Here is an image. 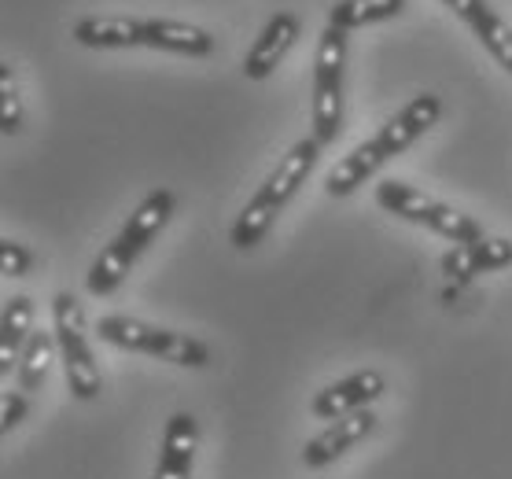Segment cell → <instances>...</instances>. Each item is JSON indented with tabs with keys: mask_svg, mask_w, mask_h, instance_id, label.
<instances>
[{
	"mask_svg": "<svg viewBox=\"0 0 512 479\" xmlns=\"http://www.w3.org/2000/svg\"><path fill=\"white\" fill-rule=\"evenodd\" d=\"M317 155H321V144L310 137V141H299L284 159L277 163V170L266 177V185L258 188L251 203L244 207V214L236 218L233 225V247L240 251H251V247L262 244V236L269 233V225L277 222V214L291 203V196L299 192L310 170H314Z\"/></svg>",
	"mask_w": 512,
	"mask_h": 479,
	"instance_id": "1",
	"label": "cell"
},
{
	"mask_svg": "<svg viewBox=\"0 0 512 479\" xmlns=\"http://www.w3.org/2000/svg\"><path fill=\"white\" fill-rule=\"evenodd\" d=\"M96 332H100V339L111 343V347L152 354L159 362L185 365V369H203V365H210V347L203 339L181 336V332H170V328L144 325L137 317H122V314L100 317V321H96Z\"/></svg>",
	"mask_w": 512,
	"mask_h": 479,
	"instance_id": "2",
	"label": "cell"
},
{
	"mask_svg": "<svg viewBox=\"0 0 512 479\" xmlns=\"http://www.w3.org/2000/svg\"><path fill=\"white\" fill-rule=\"evenodd\" d=\"M52 321H56V343L63 354V369H67L70 395L78 402H93L100 395V365H96L93 343H89V328H85L82 303L70 292H59L52 299Z\"/></svg>",
	"mask_w": 512,
	"mask_h": 479,
	"instance_id": "3",
	"label": "cell"
},
{
	"mask_svg": "<svg viewBox=\"0 0 512 479\" xmlns=\"http://www.w3.org/2000/svg\"><path fill=\"white\" fill-rule=\"evenodd\" d=\"M376 203L413 225H428L431 233L446 236L454 244H476V240H483V225L476 218H468V214L454 211V207H446V203L424 196V192H417L413 185H402V181L376 185Z\"/></svg>",
	"mask_w": 512,
	"mask_h": 479,
	"instance_id": "4",
	"label": "cell"
},
{
	"mask_svg": "<svg viewBox=\"0 0 512 479\" xmlns=\"http://www.w3.org/2000/svg\"><path fill=\"white\" fill-rule=\"evenodd\" d=\"M343 67H347V30L325 26L314 59V141L325 148L343 126Z\"/></svg>",
	"mask_w": 512,
	"mask_h": 479,
	"instance_id": "5",
	"label": "cell"
},
{
	"mask_svg": "<svg viewBox=\"0 0 512 479\" xmlns=\"http://www.w3.org/2000/svg\"><path fill=\"white\" fill-rule=\"evenodd\" d=\"M384 373L376 369H361V373H350L336 384H328L325 391H317L314 402H310V413L321 417V421H339L347 413H358V409H369V402L384 395Z\"/></svg>",
	"mask_w": 512,
	"mask_h": 479,
	"instance_id": "6",
	"label": "cell"
},
{
	"mask_svg": "<svg viewBox=\"0 0 512 479\" xmlns=\"http://www.w3.org/2000/svg\"><path fill=\"white\" fill-rule=\"evenodd\" d=\"M376 428V417L369 409H358V413H347V417H339L332 421L321 435H314L303 450V465L306 468H325L332 465L336 457H343L347 450L361 443V439H369Z\"/></svg>",
	"mask_w": 512,
	"mask_h": 479,
	"instance_id": "7",
	"label": "cell"
},
{
	"mask_svg": "<svg viewBox=\"0 0 512 479\" xmlns=\"http://www.w3.org/2000/svg\"><path fill=\"white\" fill-rule=\"evenodd\" d=\"M299 30H303L299 15H291V12L273 15V19L266 23V30L258 34V41L251 45V52L244 56V78H251V82H266L269 74L280 67V59L291 52Z\"/></svg>",
	"mask_w": 512,
	"mask_h": 479,
	"instance_id": "8",
	"label": "cell"
},
{
	"mask_svg": "<svg viewBox=\"0 0 512 479\" xmlns=\"http://www.w3.org/2000/svg\"><path fill=\"white\" fill-rule=\"evenodd\" d=\"M439 115H443V100H439L435 93L413 96V100H409V104L402 107L380 133H376V141L384 144L387 159H395V155L406 152L417 137H424V133L439 122Z\"/></svg>",
	"mask_w": 512,
	"mask_h": 479,
	"instance_id": "9",
	"label": "cell"
},
{
	"mask_svg": "<svg viewBox=\"0 0 512 479\" xmlns=\"http://www.w3.org/2000/svg\"><path fill=\"white\" fill-rule=\"evenodd\" d=\"M443 4L454 8L457 19H465V23L472 26V34L483 41V48L512 74V30L505 26V19L490 8L487 0H443Z\"/></svg>",
	"mask_w": 512,
	"mask_h": 479,
	"instance_id": "10",
	"label": "cell"
},
{
	"mask_svg": "<svg viewBox=\"0 0 512 479\" xmlns=\"http://www.w3.org/2000/svg\"><path fill=\"white\" fill-rule=\"evenodd\" d=\"M512 262V244L509 240H476V244H454V251L443 255V273L454 284L476 281L479 273H490V269H501Z\"/></svg>",
	"mask_w": 512,
	"mask_h": 479,
	"instance_id": "11",
	"label": "cell"
},
{
	"mask_svg": "<svg viewBox=\"0 0 512 479\" xmlns=\"http://www.w3.org/2000/svg\"><path fill=\"white\" fill-rule=\"evenodd\" d=\"M196 443H199L196 417H192V413H174V417L166 421L163 450H159V465H155V479H188L192 476Z\"/></svg>",
	"mask_w": 512,
	"mask_h": 479,
	"instance_id": "12",
	"label": "cell"
},
{
	"mask_svg": "<svg viewBox=\"0 0 512 479\" xmlns=\"http://www.w3.org/2000/svg\"><path fill=\"white\" fill-rule=\"evenodd\" d=\"M174 207H177V196L170 192V188H155V192H148V196L140 199L137 211L129 214V222L122 225L118 240H122V244H126L133 255H140L144 247L152 244L155 236L163 233V225L170 222Z\"/></svg>",
	"mask_w": 512,
	"mask_h": 479,
	"instance_id": "13",
	"label": "cell"
},
{
	"mask_svg": "<svg viewBox=\"0 0 512 479\" xmlns=\"http://www.w3.org/2000/svg\"><path fill=\"white\" fill-rule=\"evenodd\" d=\"M144 45L199 59V56H210L218 48V41L207 30H199V26L174 23V19H144Z\"/></svg>",
	"mask_w": 512,
	"mask_h": 479,
	"instance_id": "14",
	"label": "cell"
},
{
	"mask_svg": "<svg viewBox=\"0 0 512 479\" xmlns=\"http://www.w3.org/2000/svg\"><path fill=\"white\" fill-rule=\"evenodd\" d=\"M74 41L85 48H133L144 45V19L126 15H89L74 26Z\"/></svg>",
	"mask_w": 512,
	"mask_h": 479,
	"instance_id": "15",
	"label": "cell"
},
{
	"mask_svg": "<svg viewBox=\"0 0 512 479\" xmlns=\"http://www.w3.org/2000/svg\"><path fill=\"white\" fill-rule=\"evenodd\" d=\"M384 163H387V152L376 137L373 141L358 144V148H354L347 159H339L336 170L325 177V192L328 196H350L354 188L365 185V181H369V177H373Z\"/></svg>",
	"mask_w": 512,
	"mask_h": 479,
	"instance_id": "16",
	"label": "cell"
},
{
	"mask_svg": "<svg viewBox=\"0 0 512 479\" xmlns=\"http://www.w3.org/2000/svg\"><path fill=\"white\" fill-rule=\"evenodd\" d=\"M30 325H34V303H30V295H12L4 303V314H0V369L4 373L12 369V358L34 336Z\"/></svg>",
	"mask_w": 512,
	"mask_h": 479,
	"instance_id": "17",
	"label": "cell"
},
{
	"mask_svg": "<svg viewBox=\"0 0 512 479\" xmlns=\"http://www.w3.org/2000/svg\"><path fill=\"white\" fill-rule=\"evenodd\" d=\"M406 8V0H339L336 8H328V26L336 30H361V26L395 19Z\"/></svg>",
	"mask_w": 512,
	"mask_h": 479,
	"instance_id": "18",
	"label": "cell"
},
{
	"mask_svg": "<svg viewBox=\"0 0 512 479\" xmlns=\"http://www.w3.org/2000/svg\"><path fill=\"white\" fill-rule=\"evenodd\" d=\"M59 343L52 332H34L30 343L23 347V358L15 365V380H19V391H41L48 380V369L56 362Z\"/></svg>",
	"mask_w": 512,
	"mask_h": 479,
	"instance_id": "19",
	"label": "cell"
},
{
	"mask_svg": "<svg viewBox=\"0 0 512 479\" xmlns=\"http://www.w3.org/2000/svg\"><path fill=\"white\" fill-rule=\"evenodd\" d=\"M133 262H137V255H133V251H129V247L115 236V240H111V244L96 255L93 266H89V281H85V284H89V292H93V295H111L118 284L126 281V273L133 269Z\"/></svg>",
	"mask_w": 512,
	"mask_h": 479,
	"instance_id": "20",
	"label": "cell"
},
{
	"mask_svg": "<svg viewBox=\"0 0 512 479\" xmlns=\"http://www.w3.org/2000/svg\"><path fill=\"white\" fill-rule=\"evenodd\" d=\"M0 129L15 137L23 129V100H19V89H15L12 67L4 63L0 67Z\"/></svg>",
	"mask_w": 512,
	"mask_h": 479,
	"instance_id": "21",
	"label": "cell"
},
{
	"mask_svg": "<svg viewBox=\"0 0 512 479\" xmlns=\"http://www.w3.org/2000/svg\"><path fill=\"white\" fill-rule=\"evenodd\" d=\"M34 266V255L15 240H0V273L4 277H26Z\"/></svg>",
	"mask_w": 512,
	"mask_h": 479,
	"instance_id": "22",
	"label": "cell"
},
{
	"mask_svg": "<svg viewBox=\"0 0 512 479\" xmlns=\"http://www.w3.org/2000/svg\"><path fill=\"white\" fill-rule=\"evenodd\" d=\"M26 417V395L23 391H4L0 395V432L8 435L12 428H19Z\"/></svg>",
	"mask_w": 512,
	"mask_h": 479,
	"instance_id": "23",
	"label": "cell"
}]
</instances>
